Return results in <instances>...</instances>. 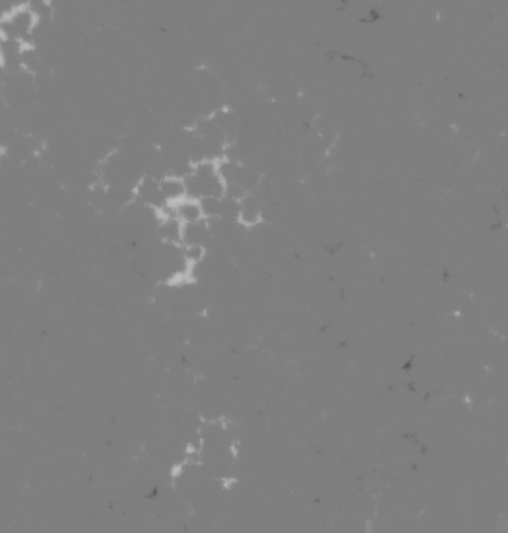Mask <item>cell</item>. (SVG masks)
Wrapping results in <instances>:
<instances>
[{
	"label": "cell",
	"instance_id": "3957f363",
	"mask_svg": "<svg viewBox=\"0 0 508 533\" xmlns=\"http://www.w3.org/2000/svg\"><path fill=\"white\" fill-rule=\"evenodd\" d=\"M175 212H177V219L185 224H195L203 220L202 207H200L199 199H182L179 202H175Z\"/></svg>",
	"mask_w": 508,
	"mask_h": 533
},
{
	"label": "cell",
	"instance_id": "6da1fadb",
	"mask_svg": "<svg viewBox=\"0 0 508 533\" xmlns=\"http://www.w3.org/2000/svg\"><path fill=\"white\" fill-rule=\"evenodd\" d=\"M237 217H239V222L244 225H255L259 224L260 217H262V210H260V204L259 200L253 199L252 195H245L237 202Z\"/></svg>",
	"mask_w": 508,
	"mask_h": 533
},
{
	"label": "cell",
	"instance_id": "7a4b0ae2",
	"mask_svg": "<svg viewBox=\"0 0 508 533\" xmlns=\"http://www.w3.org/2000/svg\"><path fill=\"white\" fill-rule=\"evenodd\" d=\"M158 194L163 202H179L187 197V183L179 177H167L158 182Z\"/></svg>",
	"mask_w": 508,
	"mask_h": 533
}]
</instances>
